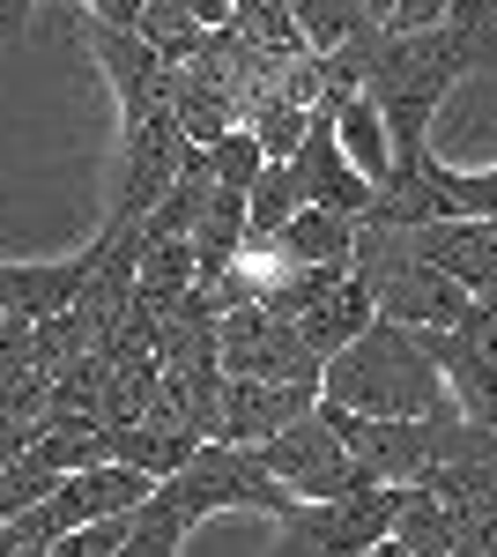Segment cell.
Instances as JSON below:
<instances>
[{
	"mask_svg": "<svg viewBox=\"0 0 497 557\" xmlns=\"http://www.w3.org/2000/svg\"><path fill=\"white\" fill-rule=\"evenodd\" d=\"M320 401L349 417H453L460 409L431 343L401 320H372L349 349H334L320 372Z\"/></svg>",
	"mask_w": 497,
	"mask_h": 557,
	"instance_id": "6da1fadb",
	"label": "cell"
},
{
	"mask_svg": "<svg viewBox=\"0 0 497 557\" xmlns=\"http://www.w3.org/2000/svg\"><path fill=\"white\" fill-rule=\"evenodd\" d=\"M164 491H171V506L194 520V528H201L208 513H268V520L297 513V498L268 475L260 446H223V438H208L178 475H164Z\"/></svg>",
	"mask_w": 497,
	"mask_h": 557,
	"instance_id": "7a4b0ae2",
	"label": "cell"
},
{
	"mask_svg": "<svg viewBox=\"0 0 497 557\" xmlns=\"http://www.w3.org/2000/svg\"><path fill=\"white\" fill-rule=\"evenodd\" d=\"M401 491H409V483H357V491H341V498L297 506V513L283 520V543L268 557H364L372 543L394 535Z\"/></svg>",
	"mask_w": 497,
	"mask_h": 557,
	"instance_id": "3957f363",
	"label": "cell"
},
{
	"mask_svg": "<svg viewBox=\"0 0 497 557\" xmlns=\"http://www.w3.org/2000/svg\"><path fill=\"white\" fill-rule=\"evenodd\" d=\"M215 343H223V372H238V380L320 386V372H327V357L297 335V320H283V312H268L252 298L215 320Z\"/></svg>",
	"mask_w": 497,
	"mask_h": 557,
	"instance_id": "277c9868",
	"label": "cell"
},
{
	"mask_svg": "<svg viewBox=\"0 0 497 557\" xmlns=\"http://www.w3.org/2000/svg\"><path fill=\"white\" fill-rule=\"evenodd\" d=\"M260 461H268V475L290 491L297 506H320V498H341V491H357L364 483V469H357V454H349V438L327 424V409L312 401L297 424H283L268 446H260Z\"/></svg>",
	"mask_w": 497,
	"mask_h": 557,
	"instance_id": "5b68a950",
	"label": "cell"
},
{
	"mask_svg": "<svg viewBox=\"0 0 497 557\" xmlns=\"http://www.w3.org/2000/svg\"><path fill=\"white\" fill-rule=\"evenodd\" d=\"M423 343H431L438 372H446V386H453L460 417L497 424V305H468L453 327H431Z\"/></svg>",
	"mask_w": 497,
	"mask_h": 557,
	"instance_id": "8992f818",
	"label": "cell"
},
{
	"mask_svg": "<svg viewBox=\"0 0 497 557\" xmlns=\"http://www.w3.org/2000/svg\"><path fill=\"white\" fill-rule=\"evenodd\" d=\"M104 246H112V215H104V231L89 238L83 253H60V260H0V305H8V312H23V320H60L67 305L83 298V283L97 275Z\"/></svg>",
	"mask_w": 497,
	"mask_h": 557,
	"instance_id": "52a82bcc",
	"label": "cell"
},
{
	"mask_svg": "<svg viewBox=\"0 0 497 557\" xmlns=\"http://www.w3.org/2000/svg\"><path fill=\"white\" fill-rule=\"evenodd\" d=\"M290 172H297L305 209H334V215H364L372 209V178L349 164V149H341V134H334L327 104L312 112V127H305V141H297V157H290Z\"/></svg>",
	"mask_w": 497,
	"mask_h": 557,
	"instance_id": "ba28073f",
	"label": "cell"
},
{
	"mask_svg": "<svg viewBox=\"0 0 497 557\" xmlns=\"http://www.w3.org/2000/svg\"><path fill=\"white\" fill-rule=\"evenodd\" d=\"M89 52H97L104 83L120 97V120H157V112H171V60H157L134 30L89 23Z\"/></svg>",
	"mask_w": 497,
	"mask_h": 557,
	"instance_id": "9c48e42d",
	"label": "cell"
},
{
	"mask_svg": "<svg viewBox=\"0 0 497 557\" xmlns=\"http://www.w3.org/2000/svg\"><path fill=\"white\" fill-rule=\"evenodd\" d=\"M201 446H208V438L186 424L178 409H171L164 394H157V401H149L134 424H112V431H104V461H126V469L149 475V483L178 475L186 461H194V454H201Z\"/></svg>",
	"mask_w": 497,
	"mask_h": 557,
	"instance_id": "30bf717a",
	"label": "cell"
},
{
	"mask_svg": "<svg viewBox=\"0 0 497 557\" xmlns=\"http://www.w3.org/2000/svg\"><path fill=\"white\" fill-rule=\"evenodd\" d=\"M149 491H157V483H149L141 469H126V461H89V469H75L52 498H45L38 513L52 520V535H75V528H89V520L134 513Z\"/></svg>",
	"mask_w": 497,
	"mask_h": 557,
	"instance_id": "8fae6325",
	"label": "cell"
},
{
	"mask_svg": "<svg viewBox=\"0 0 497 557\" xmlns=\"http://www.w3.org/2000/svg\"><path fill=\"white\" fill-rule=\"evenodd\" d=\"M320 401V386H275V380H238L223 372V409H215V438L223 446H268L283 424H297Z\"/></svg>",
	"mask_w": 497,
	"mask_h": 557,
	"instance_id": "7c38bea8",
	"label": "cell"
},
{
	"mask_svg": "<svg viewBox=\"0 0 497 557\" xmlns=\"http://www.w3.org/2000/svg\"><path fill=\"white\" fill-rule=\"evenodd\" d=\"M415 253L438 260L475 305H497V223L483 215H446V223H415Z\"/></svg>",
	"mask_w": 497,
	"mask_h": 557,
	"instance_id": "4fadbf2b",
	"label": "cell"
},
{
	"mask_svg": "<svg viewBox=\"0 0 497 557\" xmlns=\"http://www.w3.org/2000/svg\"><path fill=\"white\" fill-rule=\"evenodd\" d=\"M334 112V134H341V149H349V164L372 178V194L394 178V134H386V112H378L364 89H327L320 97Z\"/></svg>",
	"mask_w": 497,
	"mask_h": 557,
	"instance_id": "5bb4252c",
	"label": "cell"
},
{
	"mask_svg": "<svg viewBox=\"0 0 497 557\" xmlns=\"http://www.w3.org/2000/svg\"><path fill=\"white\" fill-rule=\"evenodd\" d=\"M275 238H283V253H290L297 268H349V260H357V215L297 209Z\"/></svg>",
	"mask_w": 497,
	"mask_h": 557,
	"instance_id": "9a60e30c",
	"label": "cell"
},
{
	"mask_svg": "<svg viewBox=\"0 0 497 557\" xmlns=\"http://www.w3.org/2000/svg\"><path fill=\"white\" fill-rule=\"evenodd\" d=\"M394 543L415 550V557H453V506L438 491L409 483L401 491V513H394Z\"/></svg>",
	"mask_w": 497,
	"mask_h": 557,
	"instance_id": "2e32d148",
	"label": "cell"
},
{
	"mask_svg": "<svg viewBox=\"0 0 497 557\" xmlns=\"http://www.w3.org/2000/svg\"><path fill=\"white\" fill-rule=\"evenodd\" d=\"M134 38L149 45L157 60L186 67V60L208 45V23H201V15H186V0H149V8H141V23H134Z\"/></svg>",
	"mask_w": 497,
	"mask_h": 557,
	"instance_id": "e0dca14e",
	"label": "cell"
},
{
	"mask_svg": "<svg viewBox=\"0 0 497 557\" xmlns=\"http://www.w3.org/2000/svg\"><path fill=\"white\" fill-rule=\"evenodd\" d=\"M186 528L194 520L171 506V491L157 483L141 506H134V520H126V543H120V557H178V543H186Z\"/></svg>",
	"mask_w": 497,
	"mask_h": 557,
	"instance_id": "ac0fdd59",
	"label": "cell"
},
{
	"mask_svg": "<svg viewBox=\"0 0 497 557\" xmlns=\"http://www.w3.org/2000/svg\"><path fill=\"white\" fill-rule=\"evenodd\" d=\"M290 15H297V30H305V45H312V52H341L349 38L378 30L357 0H290Z\"/></svg>",
	"mask_w": 497,
	"mask_h": 557,
	"instance_id": "d6986e66",
	"label": "cell"
},
{
	"mask_svg": "<svg viewBox=\"0 0 497 557\" xmlns=\"http://www.w3.org/2000/svg\"><path fill=\"white\" fill-rule=\"evenodd\" d=\"M297 209H305L297 172H290V164H268V172L246 186V238H275V231H283Z\"/></svg>",
	"mask_w": 497,
	"mask_h": 557,
	"instance_id": "ffe728a7",
	"label": "cell"
},
{
	"mask_svg": "<svg viewBox=\"0 0 497 557\" xmlns=\"http://www.w3.org/2000/svg\"><path fill=\"white\" fill-rule=\"evenodd\" d=\"M246 127H252V141L268 149V164H290L305 127H312V104H297V97H260V104H246Z\"/></svg>",
	"mask_w": 497,
	"mask_h": 557,
	"instance_id": "44dd1931",
	"label": "cell"
},
{
	"mask_svg": "<svg viewBox=\"0 0 497 557\" xmlns=\"http://www.w3.org/2000/svg\"><path fill=\"white\" fill-rule=\"evenodd\" d=\"M60 483H67V469H52L38 446H30V454H15V461L0 469V520H15V513H30V506H45Z\"/></svg>",
	"mask_w": 497,
	"mask_h": 557,
	"instance_id": "7402d4cb",
	"label": "cell"
},
{
	"mask_svg": "<svg viewBox=\"0 0 497 557\" xmlns=\"http://www.w3.org/2000/svg\"><path fill=\"white\" fill-rule=\"evenodd\" d=\"M30 364H38V320H23V312H0V409H8V394L30 380Z\"/></svg>",
	"mask_w": 497,
	"mask_h": 557,
	"instance_id": "603a6c76",
	"label": "cell"
},
{
	"mask_svg": "<svg viewBox=\"0 0 497 557\" xmlns=\"http://www.w3.org/2000/svg\"><path fill=\"white\" fill-rule=\"evenodd\" d=\"M208 164H215V186H238V194H246L252 178L268 172V149L252 141V127H231L215 149H208Z\"/></svg>",
	"mask_w": 497,
	"mask_h": 557,
	"instance_id": "cb8c5ba5",
	"label": "cell"
},
{
	"mask_svg": "<svg viewBox=\"0 0 497 557\" xmlns=\"http://www.w3.org/2000/svg\"><path fill=\"white\" fill-rule=\"evenodd\" d=\"M453 557H497V506H453Z\"/></svg>",
	"mask_w": 497,
	"mask_h": 557,
	"instance_id": "d4e9b609",
	"label": "cell"
},
{
	"mask_svg": "<svg viewBox=\"0 0 497 557\" xmlns=\"http://www.w3.org/2000/svg\"><path fill=\"white\" fill-rule=\"evenodd\" d=\"M446 8H453V0H394L386 30H431V23H446Z\"/></svg>",
	"mask_w": 497,
	"mask_h": 557,
	"instance_id": "484cf974",
	"label": "cell"
},
{
	"mask_svg": "<svg viewBox=\"0 0 497 557\" xmlns=\"http://www.w3.org/2000/svg\"><path fill=\"white\" fill-rule=\"evenodd\" d=\"M38 431L45 424H30V417H0V469H8L15 454H30V446H38Z\"/></svg>",
	"mask_w": 497,
	"mask_h": 557,
	"instance_id": "4316f807",
	"label": "cell"
},
{
	"mask_svg": "<svg viewBox=\"0 0 497 557\" xmlns=\"http://www.w3.org/2000/svg\"><path fill=\"white\" fill-rule=\"evenodd\" d=\"M83 8H89V23H112V30H134L149 0H83Z\"/></svg>",
	"mask_w": 497,
	"mask_h": 557,
	"instance_id": "83f0119b",
	"label": "cell"
},
{
	"mask_svg": "<svg viewBox=\"0 0 497 557\" xmlns=\"http://www.w3.org/2000/svg\"><path fill=\"white\" fill-rule=\"evenodd\" d=\"M231 8H238V0H186V15H201L208 30H223V23H231Z\"/></svg>",
	"mask_w": 497,
	"mask_h": 557,
	"instance_id": "f1b7e54d",
	"label": "cell"
},
{
	"mask_svg": "<svg viewBox=\"0 0 497 557\" xmlns=\"http://www.w3.org/2000/svg\"><path fill=\"white\" fill-rule=\"evenodd\" d=\"M30 23V0H0V30H23Z\"/></svg>",
	"mask_w": 497,
	"mask_h": 557,
	"instance_id": "f546056e",
	"label": "cell"
},
{
	"mask_svg": "<svg viewBox=\"0 0 497 557\" xmlns=\"http://www.w3.org/2000/svg\"><path fill=\"white\" fill-rule=\"evenodd\" d=\"M364 557H415V550H401V543L386 535V543H372V550H364Z\"/></svg>",
	"mask_w": 497,
	"mask_h": 557,
	"instance_id": "4dcf8cb0",
	"label": "cell"
},
{
	"mask_svg": "<svg viewBox=\"0 0 497 557\" xmlns=\"http://www.w3.org/2000/svg\"><path fill=\"white\" fill-rule=\"evenodd\" d=\"M357 8H364L372 23H386V15H394V0H357Z\"/></svg>",
	"mask_w": 497,
	"mask_h": 557,
	"instance_id": "1f68e13d",
	"label": "cell"
},
{
	"mask_svg": "<svg viewBox=\"0 0 497 557\" xmlns=\"http://www.w3.org/2000/svg\"><path fill=\"white\" fill-rule=\"evenodd\" d=\"M0 312H8V305H0Z\"/></svg>",
	"mask_w": 497,
	"mask_h": 557,
	"instance_id": "d6a6232c",
	"label": "cell"
}]
</instances>
